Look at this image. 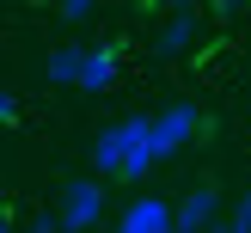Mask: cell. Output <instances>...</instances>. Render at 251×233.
Here are the masks:
<instances>
[{
    "mask_svg": "<svg viewBox=\"0 0 251 233\" xmlns=\"http://www.w3.org/2000/svg\"><path fill=\"white\" fill-rule=\"evenodd\" d=\"M202 135V110L190 98H172L159 117H147V141H153V159H172L178 147H190Z\"/></svg>",
    "mask_w": 251,
    "mask_h": 233,
    "instance_id": "2",
    "label": "cell"
},
{
    "mask_svg": "<svg viewBox=\"0 0 251 233\" xmlns=\"http://www.w3.org/2000/svg\"><path fill=\"white\" fill-rule=\"evenodd\" d=\"M117 233H172V203L166 196H135V203L123 208Z\"/></svg>",
    "mask_w": 251,
    "mask_h": 233,
    "instance_id": "7",
    "label": "cell"
},
{
    "mask_svg": "<svg viewBox=\"0 0 251 233\" xmlns=\"http://www.w3.org/2000/svg\"><path fill=\"white\" fill-rule=\"evenodd\" d=\"M208 6H215V12H221V19H233V12H245V6H251V0H208Z\"/></svg>",
    "mask_w": 251,
    "mask_h": 233,
    "instance_id": "12",
    "label": "cell"
},
{
    "mask_svg": "<svg viewBox=\"0 0 251 233\" xmlns=\"http://www.w3.org/2000/svg\"><path fill=\"white\" fill-rule=\"evenodd\" d=\"M98 221H104V178H68L55 227L61 233H92Z\"/></svg>",
    "mask_w": 251,
    "mask_h": 233,
    "instance_id": "3",
    "label": "cell"
},
{
    "mask_svg": "<svg viewBox=\"0 0 251 233\" xmlns=\"http://www.w3.org/2000/svg\"><path fill=\"white\" fill-rule=\"evenodd\" d=\"M74 68H80V49H74V43H61V49H49V80H55V86H74Z\"/></svg>",
    "mask_w": 251,
    "mask_h": 233,
    "instance_id": "8",
    "label": "cell"
},
{
    "mask_svg": "<svg viewBox=\"0 0 251 233\" xmlns=\"http://www.w3.org/2000/svg\"><path fill=\"white\" fill-rule=\"evenodd\" d=\"M202 233H227V221H215V227H202Z\"/></svg>",
    "mask_w": 251,
    "mask_h": 233,
    "instance_id": "15",
    "label": "cell"
},
{
    "mask_svg": "<svg viewBox=\"0 0 251 233\" xmlns=\"http://www.w3.org/2000/svg\"><path fill=\"white\" fill-rule=\"evenodd\" d=\"M92 166H98V178H129V184L147 178V172L159 166L153 141H147V117H123V123H110V129H98Z\"/></svg>",
    "mask_w": 251,
    "mask_h": 233,
    "instance_id": "1",
    "label": "cell"
},
{
    "mask_svg": "<svg viewBox=\"0 0 251 233\" xmlns=\"http://www.w3.org/2000/svg\"><path fill=\"white\" fill-rule=\"evenodd\" d=\"M55 6H61V19H92L98 0H55Z\"/></svg>",
    "mask_w": 251,
    "mask_h": 233,
    "instance_id": "10",
    "label": "cell"
},
{
    "mask_svg": "<svg viewBox=\"0 0 251 233\" xmlns=\"http://www.w3.org/2000/svg\"><path fill=\"white\" fill-rule=\"evenodd\" d=\"M12 117H19V98H12V92H0V129H12Z\"/></svg>",
    "mask_w": 251,
    "mask_h": 233,
    "instance_id": "11",
    "label": "cell"
},
{
    "mask_svg": "<svg viewBox=\"0 0 251 233\" xmlns=\"http://www.w3.org/2000/svg\"><path fill=\"white\" fill-rule=\"evenodd\" d=\"M74 86H80V92H110V86H117V49H110V43H92V49H80Z\"/></svg>",
    "mask_w": 251,
    "mask_h": 233,
    "instance_id": "6",
    "label": "cell"
},
{
    "mask_svg": "<svg viewBox=\"0 0 251 233\" xmlns=\"http://www.w3.org/2000/svg\"><path fill=\"white\" fill-rule=\"evenodd\" d=\"M25 233H61V227H55V215H37V221H31Z\"/></svg>",
    "mask_w": 251,
    "mask_h": 233,
    "instance_id": "13",
    "label": "cell"
},
{
    "mask_svg": "<svg viewBox=\"0 0 251 233\" xmlns=\"http://www.w3.org/2000/svg\"><path fill=\"white\" fill-rule=\"evenodd\" d=\"M196 37H202V12H196V6H178V12H172V19L166 25H159V37H153V49H159V55H190V49H196Z\"/></svg>",
    "mask_w": 251,
    "mask_h": 233,
    "instance_id": "5",
    "label": "cell"
},
{
    "mask_svg": "<svg viewBox=\"0 0 251 233\" xmlns=\"http://www.w3.org/2000/svg\"><path fill=\"white\" fill-rule=\"evenodd\" d=\"M0 233H12V221H6V215H0Z\"/></svg>",
    "mask_w": 251,
    "mask_h": 233,
    "instance_id": "16",
    "label": "cell"
},
{
    "mask_svg": "<svg viewBox=\"0 0 251 233\" xmlns=\"http://www.w3.org/2000/svg\"><path fill=\"white\" fill-rule=\"evenodd\" d=\"M221 221V190L215 184H196V190H184V203L172 208V233H202Z\"/></svg>",
    "mask_w": 251,
    "mask_h": 233,
    "instance_id": "4",
    "label": "cell"
},
{
    "mask_svg": "<svg viewBox=\"0 0 251 233\" xmlns=\"http://www.w3.org/2000/svg\"><path fill=\"white\" fill-rule=\"evenodd\" d=\"M227 233H251V184H245V196H239V208H233V227Z\"/></svg>",
    "mask_w": 251,
    "mask_h": 233,
    "instance_id": "9",
    "label": "cell"
},
{
    "mask_svg": "<svg viewBox=\"0 0 251 233\" xmlns=\"http://www.w3.org/2000/svg\"><path fill=\"white\" fill-rule=\"evenodd\" d=\"M166 6H172V12H178V6H196V0H166Z\"/></svg>",
    "mask_w": 251,
    "mask_h": 233,
    "instance_id": "14",
    "label": "cell"
}]
</instances>
